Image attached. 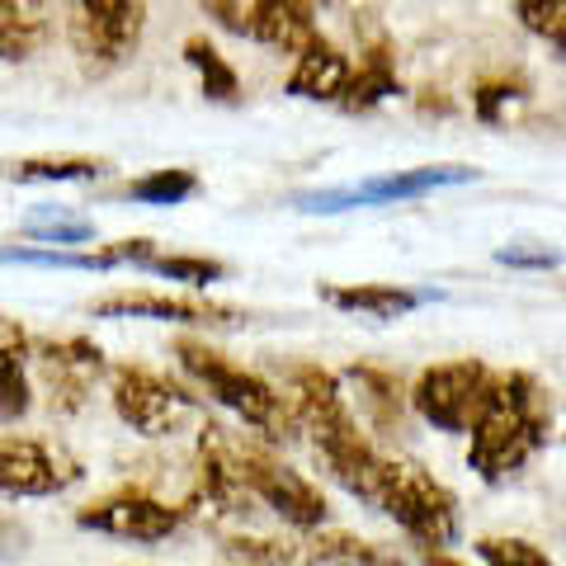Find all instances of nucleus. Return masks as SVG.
Returning a JSON list of instances; mask_svg holds the SVG:
<instances>
[{"mask_svg": "<svg viewBox=\"0 0 566 566\" xmlns=\"http://www.w3.org/2000/svg\"><path fill=\"white\" fill-rule=\"evenodd\" d=\"M468 468L482 482H510L553 439V392L534 374H491L468 424Z\"/></svg>", "mask_w": 566, "mask_h": 566, "instance_id": "f257e3e1", "label": "nucleus"}, {"mask_svg": "<svg viewBox=\"0 0 566 566\" xmlns=\"http://www.w3.org/2000/svg\"><path fill=\"white\" fill-rule=\"evenodd\" d=\"M175 359H180V368L203 387L212 401L227 406L232 416H241L255 434L270 439V444L297 439V420H293L289 406H283L274 382H264L260 374H251V368L232 364L227 354L208 349L203 340H175Z\"/></svg>", "mask_w": 566, "mask_h": 566, "instance_id": "f03ea898", "label": "nucleus"}, {"mask_svg": "<svg viewBox=\"0 0 566 566\" xmlns=\"http://www.w3.org/2000/svg\"><path fill=\"white\" fill-rule=\"evenodd\" d=\"M147 33V0H66V43L91 81L123 71Z\"/></svg>", "mask_w": 566, "mask_h": 566, "instance_id": "7ed1b4c3", "label": "nucleus"}, {"mask_svg": "<svg viewBox=\"0 0 566 566\" xmlns=\"http://www.w3.org/2000/svg\"><path fill=\"white\" fill-rule=\"evenodd\" d=\"M374 510L401 524L420 547H453L458 543V495L434 482L411 458H387L382 482L374 491Z\"/></svg>", "mask_w": 566, "mask_h": 566, "instance_id": "20e7f679", "label": "nucleus"}, {"mask_svg": "<svg viewBox=\"0 0 566 566\" xmlns=\"http://www.w3.org/2000/svg\"><path fill=\"white\" fill-rule=\"evenodd\" d=\"M104 374H109V401H114L118 420L128 424V430H137V434L166 439L193 416V397L185 392L180 382L156 374V368L114 364V368H104Z\"/></svg>", "mask_w": 566, "mask_h": 566, "instance_id": "39448f33", "label": "nucleus"}, {"mask_svg": "<svg viewBox=\"0 0 566 566\" xmlns=\"http://www.w3.org/2000/svg\"><path fill=\"white\" fill-rule=\"evenodd\" d=\"M245 458L251 444L237 434H227L222 424H203L199 449H193V505H203L208 515H251L255 495L245 486Z\"/></svg>", "mask_w": 566, "mask_h": 566, "instance_id": "423d86ee", "label": "nucleus"}, {"mask_svg": "<svg viewBox=\"0 0 566 566\" xmlns=\"http://www.w3.org/2000/svg\"><path fill=\"white\" fill-rule=\"evenodd\" d=\"M491 368L482 359H453V364H434L406 387V406L434 430L444 434H468V424L482 406Z\"/></svg>", "mask_w": 566, "mask_h": 566, "instance_id": "0eeeda50", "label": "nucleus"}, {"mask_svg": "<svg viewBox=\"0 0 566 566\" xmlns=\"http://www.w3.org/2000/svg\"><path fill=\"white\" fill-rule=\"evenodd\" d=\"M29 364L43 368L52 411H66V416L81 411L85 397H91V382L109 368L104 349L91 335H39V340H29Z\"/></svg>", "mask_w": 566, "mask_h": 566, "instance_id": "6e6552de", "label": "nucleus"}, {"mask_svg": "<svg viewBox=\"0 0 566 566\" xmlns=\"http://www.w3.org/2000/svg\"><path fill=\"white\" fill-rule=\"evenodd\" d=\"M245 486H251L255 505L274 510V515L297 528V534H307V528H322L331 520V505H326V491L307 482L303 472H293L289 463H279L264 449L251 444V458H245Z\"/></svg>", "mask_w": 566, "mask_h": 566, "instance_id": "1a4fd4ad", "label": "nucleus"}, {"mask_svg": "<svg viewBox=\"0 0 566 566\" xmlns=\"http://www.w3.org/2000/svg\"><path fill=\"white\" fill-rule=\"evenodd\" d=\"M76 524L95 528V534H109V538H128V543H166L185 524V510L128 486V491H109L99 501L81 505Z\"/></svg>", "mask_w": 566, "mask_h": 566, "instance_id": "9d476101", "label": "nucleus"}, {"mask_svg": "<svg viewBox=\"0 0 566 566\" xmlns=\"http://www.w3.org/2000/svg\"><path fill=\"white\" fill-rule=\"evenodd\" d=\"M472 180H476L472 166H416V170L378 175V180H364V185H349V189L307 193L303 208L307 212H345V208L401 203V199H424V193H434V189H444V185H472Z\"/></svg>", "mask_w": 566, "mask_h": 566, "instance_id": "9b49d317", "label": "nucleus"}, {"mask_svg": "<svg viewBox=\"0 0 566 566\" xmlns=\"http://www.w3.org/2000/svg\"><path fill=\"white\" fill-rule=\"evenodd\" d=\"M76 476L81 468L62 449L24 434H0V495L10 501H43V495L66 491Z\"/></svg>", "mask_w": 566, "mask_h": 566, "instance_id": "f8f14e48", "label": "nucleus"}, {"mask_svg": "<svg viewBox=\"0 0 566 566\" xmlns=\"http://www.w3.org/2000/svg\"><path fill=\"white\" fill-rule=\"evenodd\" d=\"M279 397H283V406L293 411L297 434L326 430V424H335L340 416H349L340 374H331V368H322V364H293V368H283Z\"/></svg>", "mask_w": 566, "mask_h": 566, "instance_id": "ddd939ff", "label": "nucleus"}, {"mask_svg": "<svg viewBox=\"0 0 566 566\" xmlns=\"http://www.w3.org/2000/svg\"><path fill=\"white\" fill-rule=\"evenodd\" d=\"M91 316H156V322L180 326H232L237 312L222 303H199V297H161V293H114L91 303Z\"/></svg>", "mask_w": 566, "mask_h": 566, "instance_id": "4468645a", "label": "nucleus"}, {"mask_svg": "<svg viewBox=\"0 0 566 566\" xmlns=\"http://www.w3.org/2000/svg\"><path fill=\"white\" fill-rule=\"evenodd\" d=\"M245 33L274 52H303L316 33L312 0H251L245 6Z\"/></svg>", "mask_w": 566, "mask_h": 566, "instance_id": "2eb2a0df", "label": "nucleus"}, {"mask_svg": "<svg viewBox=\"0 0 566 566\" xmlns=\"http://www.w3.org/2000/svg\"><path fill=\"white\" fill-rule=\"evenodd\" d=\"M57 0H0V62H33L52 43Z\"/></svg>", "mask_w": 566, "mask_h": 566, "instance_id": "dca6fc26", "label": "nucleus"}, {"mask_svg": "<svg viewBox=\"0 0 566 566\" xmlns=\"http://www.w3.org/2000/svg\"><path fill=\"white\" fill-rule=\"evenodd\" d=\"M293 71L289 81H283V91H289L293 99H316V104H335L345 91V76H349V57L335 43H326L322 33L303 48L293 52Z\"/></svg>", "mask_w": 566, "mask_h": 566, "instance_id": "f3484780", "label": "nucleus"}, {"mask_svg": "<svg viewBox=\"0 0 566 566\" xmlns=\"http://www.w3.org/2000/svg\"><path fill=\"white\" fill-rule=\"evenodd\" d=\"M401 95V76H397V57H392V43H374L359 57V66H349L345 76V91H340V109L345 114H374L378 104L397 99Z\"/></svg>", "mask_w": 566, "mask_h": 566, "instance_id": "a211bd4d", "label": "nucleus"}, {"mask_svg": "<svg viewBox=\"0 0 566 566\" xmlns=\"http://www.w3.org/2000/svg\"><path fill=\"white\" fill-rule=\"evenodd\" d=\"M29 340L33 335L0 312V420H24L33 406V382H29Z\"/></svg>", "mask_w": 566, "mask_h": 566, "instance_id": "6ab92c4d", "label": "nucleus"}, {"mask_svg": "<svg viewBox=\"0 0 566 566\" xmlns=\"http://www.w3.org/2000/svg\"><path fill=\"white\" fill-rule=\"evenodd\" d=\"M322 303H331L335 312L374 316V322H397L424 303V293H411L401 283H322Z\"/></svg>", "mask_w": 566, "mask_h": 566, "instance_id": "aec40b11", "label": "nucleus"}, {"mask_svg": "<svg viewBox=\"0 0 566 566\" xmlns=\"http://www.w3.org/2000/svg\"><path fill=\"white\" fill-rule=\"evenodd\" d=\"M303 553L312 566H401L387 547L364 543L354 534H340V528H307L303 534Z\"/></svg>", "mask_w": 566, "mask_h": 566, "instance_id": "412c9836", "label": "nucleus"}, {"mask_svg": "<svg viewBox=\"0 0 566 566\" xmlns=\"http://www.w3.org/2000/svg\"><path fill=\"white\" fill-rule=\"evenodd\" d=\"M180 57L193 66V76H199L203 99L227 104V109H232V104H241V76H237V66L218 52V43H212V39H203V33H193V39H185Z\"/></svg>", "mask_w": 566, "mask_h": 566, "instance_id": "4be33fe9", "label": "nucleus"}, {"mask_svg": "<svg viewBox=\"0 0 566 566\" xmlns=\"http://www.w3.org/2000/svg\"><path fill=\"white\" fill-rule=\"evenodd\" d=\"M345 378L359 387V406H364V416L374 420V424H397L401 411H406V387L397 374H387V368H374V364H349L345 368Z\"/></svg>", "mask_w": 566, "mask_h": 566, "instance_id": "5701e85b", "label": "nucleus"}, {"mask_svg": "<svg viewBox=\"0 0 566 566\" xmlns=\"http://www.w3.org/2000/svg\"><path fill=\"white\" fill-rule=\"evenodd\" d=\"M109 170L95 156H29V161L10 166V180L20 185H71V180H99Z\"/></svg>", "mask_w": 566, "mask_h": 566, "instance_id": "b1692460", "label": "nucleus"}, {"mask_svg": "<svg viewBox=\"0 0 566 566\" xmlns=\"http://www.w3.org/2000/svg\"><path fill=\"white\" fill-rule=\"evenodd\" d=\"M133 203H151V208H175V203H185L199 193V175L185 170V166H166V170H151V175H142V180H133L128 189Z\"/></svg>", "mask_w": 566, "mask_h": 566, "instance_id": "393cba45", "label": "nucleus"}, {"mask_svg": "<svg viewBox=\"0 0 566 566\" xmlns=\"http://www.w3.org/2000/svg\"><path fill=\"white\" fill-rule=\"evenodd\" d=\"M142 270H151L156 279H170V283H189V289H208V283L227 279V264L208 255H151Z\"/></svg>", "mask_w": 566, "mask_h": 566, "instance_id": "a878e982", "label": "nucleus"}, {"mask_svg": "<svg viewBox=\"0 0 566 566\" xmlns=\"http://www.w3.org/2000/svg\"><path fill=\"white\" fill-rule=\"evenodd\" d=\"M476 557L482 566H553V557L528 538H505V534H486L476 538Z\"/></svg>", "mask_w": 566, "mask_h": 566, "instance_id": "bb28decb", "label": "nucleus"}, {"mask_svg": "<svg viewBox=\"0 0 566 566\" xmlns=\"http://www.w3.org/2000/svg\"><path fill=\"white\" fill-rule=\"evenodd\" d=\"M237 557H245L251 566H312L303 553V538L283 543V538H232L227 543Z\"/></svg>", "mask_w": 566, "mask_h": 566, "instance_id": "cd10ccee", "label": "nucleus"}, {"mask_svg": "<svg viewBox=\"0 0 566 566\" xmlns=\"http://www.w3.org/2000/svg\"><path fill=\"white\" fill-rule=\"evenodd\" d=\"M515 99H524V81H510V76H486L472 85V114L482 123H501L505 109Z\"/></svg>", "mask_w": 566, "mask_h": 566, "instance_id": "c85d7f7f", "label": "nucleus"}, {"mask_svg": "<svg viewBox=\"0 0 566 566\" xmlns=\"http://www.w3.org/2000/svg\"><path fill=\"white\" fill-rule=\"evenodd\" d=\"M520 10V24L528 33H538L547 39L557 52H562V33H566V0H515Z\"/></svg>", "mask_w": 566, "mask_h": 566, "instance_id": "c756f323", "label": "nucleus"}, {"mask_svg": "<svg viewBox=\"0 0 566 566\" xmlns=\"http://www.w3.org/2000/svg\"><path fill=\"white\" fill-rule=\"evenodd\" d=\"M24 237L33 241H48V245H85L95 241V222L85 218H52V222H29Z\"/></svg>", "mask_w": 566, "mask_h": 566, "instance_id": "7c9ffc66", "label": "nucleus"}, {"mask_svg": "<svg viewBox=\"0 0 566 566\" xmlns=\"http://www.w3.org/2000/svg\"><path fill=\"white\" fill-rule=\"evenodd\" d=\"M203 10H208L227 33H241V39H245V0H203Z\"/></svg>", "mask_w": 566, "mask_h": 566, "instance_id": "2f4dec72", "label": "nucleus"}, {"mask_svg": "<svg viewBox=\"0 0 566 566\" xmlns=\"http://www.w3.org/2000/svg\"><path fill=\"white\" fill-rule=\"evenodd\" d=\"M495 260L515 264V270H557V255L553 251H534V255H528V251H501Z\"/></svg>", "mask_w": 566, "mask_h": 566, "instance_id": "473e14b6", "label": "nucleus"}, {"mask_svg": "<svg viewBox=\"0 0 566 566\" xmlns=\"http://www.w3.org/2000/svg\"><path fill=\"white\" fill-rule=\"evenodd\" d=\"M420 562H424V566H468V562H458L453 553H444V547H424Z\"/></svg>", "mask_w": 566, "mask_h": 566, "instance_id": "72a5a7b5", "label": "nucleus"}, {"mask_svg": "<svg viewBox=\"0 0 566 566\" xmlns=\"http://www.w3.org/2000/svg\"><path fill=\"white\" fill-rule=\"evenodd\" d=\"M312 6H331V0H312Z\"/></svg>", "mask_w": 566, "mask_h": 566, "instance_id": "f704fd0d", "label": "nucleus"}]
</instances>
